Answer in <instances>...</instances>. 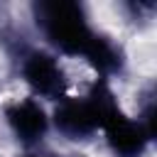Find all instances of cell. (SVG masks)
<instances>
[{"instance_id": "cell-3", "label": "cell", "mask_w": 157, "mask_h": 157, "mask_svg": "<svg viewBox=\"0 0 157 157\" xmlns=\"http://www.w3.org/2000/svg\"><path fill=\"white\" fill-rule=\"evenodd\" d=\"M20 74H22V81L42 98L61 101L66 96V83H69L66 71L61 61L44 49L25 52L20 59Z\"/></svg>"}, {"instance_id": "cell-2", "label": "cell", "mask_w": 157, "mask_h": 157, "mask_svg": "<svg viewBox=\"0 0 157 157\" xmlns=\"http://www.w3.org/2000/svg\"><path fill=\"white\" fill-rule=\"evenodd\" d=\"M34 10H37V25L42 27L47 42L61 54L83 59L88 44L96 37V29L91 27L83 7L78 2L54 0V2H39Z\"/></svg>"}, {"instance_id": "cell-7", "label": "cell", "mask_w": 157, "mask_h": 157, "mask_svg": "<svg viewBox=\"0 0 157 157\" xmlns=\"http://www.w3.org/2000/svg\"><path fill=\"white\" fill-rule=\"evenodd\" d=\"M32 157H54V155H32Z\"/></svg>"}, {"instance_id": "cell-6", "label": "cell", "mask_w": 157, "mask_h": 157, "mask_svg": "<svg viewBox=\"0 0 157 157\" xmlns=\"http://www.w3.org/2000/svg\"><path fill=\"white\" fill-rule=\"evenodd\" d=\"M83 59L101 74L103 81H105L108 76L118 74V71L123 69V61H125L120 47H118L110 37H105V34H101V32H96V37H93V42L88 44Z\"/></svg>"}, {"instance_id": "cell-1", "label": "cell", "mask_w": 157, "mask_h": 157, "mask_svg": "<svg viewBox=\"0 0 157 157\" xmlns=\"http://www.w3.org/2000/svg\"><path fill=\"white\" fill-rule=\"evenodd\" d=\"M118 98L101 78L86 96H64L54 108V128L69 140L93 137L110 113H115Z\"/></svg>"}, {"instance_id": "cell-5", "label": "cell", "mask_w": 157, "mask_h": 157, "mask_svg": "<svg viewBox=\"0 0 157 157\" xmlns=\"http://www.w3.org/2000/svg\"><path fill=\"white\" fill-rule=\"evenodd\" d=\"M101 132L105 135V142L115 157H142L145 147L152 140V135L142 128V123L137 118L125 115L123 108L108 115Z\"/></svg>"}, {"instance_id": "cell-4", "label": "cell", "mask_w": 157, "mask_h": 157, "mask_svg": "<svg viewBox=\"0 0 157 157\" xmlns=\"http://www.w3.org/2000/svg\"><path fill=\"white\" fill-rule=\"evenodd\" d=\"M2 115H5V123L12 130V135L22 145H27V147L39 145L47 137V132H49V123L52 120H49L44 105L37 98H32V96L15 98V101L5 103Z\"/></svg>"}]
</instances>
